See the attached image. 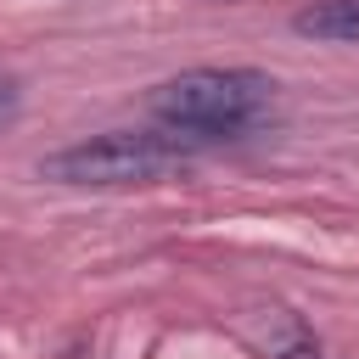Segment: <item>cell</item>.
Masks as SVG:
<instances>
[{
    "mask_svg": "<svg viewBox=\"0 0 359 359\" xmlns=\"http://www.w3.org/2000/svg\"><path fill=\"white\" fill-rule=\"evenodd\" d=\"M17 107H22V90H17V79H6V73H0V123H11V118H17Z\"/></svg>",
    "mask_w": 359,
    "mask_h": 359,
    "instance_id": "277c9868",
    "label": "cell"
},
{
    "mask_svg": "<svg viewBox=\"0 0 359 359\" xmlns=\"http://www.w3.org/2000/svg\"><path fill=\"white\" fill-rule=\"evenodd\" d=\"M292 28L320 45H359V0H314L292 17Z\"/></svg>",
    "mask_w": 359,
    "mask_h": 359,
    "instance_id": "3957f363",
    "label": "cell"
},
{
    "mask_svg": "<svg viewBox=\"0 0 359 359\" xmlns=\"http://www.w3.org/2000/svg\"><path fill=\"white\" fill-rule=\"evenodd\" d=\"M191 157H196V135L180 129H107L39 157V174L56 185L107 191V185H151L163 174H180Z\"/></svg>",
    "mask_w": 359,
    "mask_h": 359,
    "instance_id": "7a4b0ae2",
    "label": "cell"
},
{
    "mask_svg": "<svg viewBox=\"0 0 359 359\" xmlns=\"http://www.w3.org/2000/svg\"><path fill=\"white\" fill-rule=\"evenodd\" d=\"M146 107L163 129H180L196 140H236L269 118L275 79L258 67H185L163 79L146 95Z\"/></svg>",
    "mask_w": 359,
    "mask_h": 359,
    "instance_id": "6da1fadb",
    "label": "cell"
}]
</instances>
